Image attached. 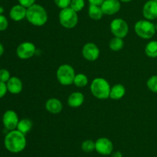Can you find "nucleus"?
I'll return each mask as SVG.
<instances>
[{
	"mask_svg": "<svg viewBox=\"0 0 157 157\" xmlns=\"http://www.w3.org/2000/svg\"><path fill=\"white\" fill-rule=\"evenodd\" d=\"M3 11H4V9H3V8H2V7H0V14L2 13Z\"/></svg>",
	"mask_w": 157,
	"mask_h": 157,
	"instance_id": "36",
	"label": "nucleus"
},
{
	"mask_svg": "<svg viewBox=\"0 0 157 157\" xmlns=\"http://www.w3.org/2000/svg\"><path fill=\"white\" fill-rule=\"evenodd\" d=\"M113 157H122V154L121 153V152L117 151L113 154Z\"/></svg>",
	"mask_w": 157,
	"mask_h": 157,
	"instance_id": "33",
	"label": "nucleus"
},
{
	"mask_svg": "<svg viewBox=\"0 0 157 157\" xmlns=\"http://www.w3.org/2000/svg\"><path fill=\"white\" fill-rule=\"evenodd\" d=\"M82 55L86 60L94 62L100 55V49L96 44L93 42L86 43L82 49Z\"/></svg>",
	"mask_w": 157,
	"mask_h": 157,
	"instance_id": "10",
	"label": "nucleus"
},
{
	"mask_svg": "<svg viewBox=\"0 0 157 157\" xmlns=\"http://www.w3.org/2000/svg\"><path fill=\"white\" fill-rule=\"evenodd\" d=\"M9 22L5 15L0 14V31H5L8 28Z\"/></svg>",
	"mask_w": 157,
	"mask_h": 157,
	"instance_id": "29",
	"label": "nucleus"
},
{
	"mask_svg": "<svg viewBox=\"0 0 157 157\" xmlns=\"http://www.w3.org/2000/svg\"><path fill=\"white\" fill-rule=\"evenodd\" d=\"M147 86L151 92L157 93V75H154L149 78Z\"/></svg>",
	"mask_w": 157,
	"mask_h": 157,
	"instance_id": "26",
	"label": "nucleus"
},
{
	"mask_svg": "<svg viewBox=\"0 0 157 157\" xmlns=\"http://www.w3.org/2000/svg\"><path fill=\"white\" fill-rule=\"evenodd\" d=\"M54 2H55V5H56L59 9H66V8L70 7L71 0H54Z\"/></svg>",
	"mask_w": 157,
	"mask_h": 157,
	"instance_id": "27",
	"label": "nucleus"
},
{
	"mask_svg": "<svg viewBox=\"0 0 157 157\" xmlns=\"http://www.w3.org/2000/svg\"><path fill=\"white\" fill-rule=\"evenodd\" d=\"M19 122L18 116L16 112L13 110H7L2 117V123L5 128L8 130L12 131L17 129V126Z\"/></svg>",
	"mask_w": 157,
	"mask_h": 157,
	"instance_id": "11",
	"label": "nucleus"
},
{
	"mask_svg": "<svg viewBox=\"0 0 157 157\" xmlns=\"http://www.w3.org/2000/svg\"><path fill=\"white\" fill-rule=\"evenodd\" d=\"M74 84L77 86V87H84L88 84V78H87V75H84L83 73L77 74L74 79Z\"/></svg>",
	"mask_w": 157,
	"mask_h": 157,
	"instance_id": "23",
	"label": "nucleus"
},
{
	"mask_svg": "<svg viewBox=\"0 0 157 157\" xmlns=\"http://www.w3.org/2000/svg\"><path fill=\"white\" fill-rule=\"evenodd\" d=\"M156 32H157V24L156 25Z\"/></svg>",
	"mask_w": 157,
	"mask_h": 157,
	"instance_id": "37",
	"label": "nucleus"
},
{
	"mask_svg": "<svg viewBox=\"0 0 157 157\" xmlns=\"http://www.w3.org/2000/svg\"><path fill=\"white\" fill-rule=\"evenodd\" d=\"M36 48L32 42H24L17 47L16 54L21 59H29L32 58L35 53Z\"/></svg>",
	"mask_w": 157,
	"mask_h": 157,
	"instance_id": "8",
	"label": "nucleus"
},
{
	"mask_svg": "<svg viewBox=\"0 0 157 157\" xmlns=\"http://www.w3.org/2000/svg\"><path fill=\"white\" fill-rule=\"evenodd\" d=\"M110 83L105 78L98 77L92 81L90 85V91L94 97L99 99H106L110 97Z\"/></svg>",
	"mask_w": 157,
	"mask_h": 157,
	"instance_id": "3",
	"label": "nucleus"
},
{
	"mask_svg": "<svg viewBox=\"0 0 157 157\" xmlns=\"http://www.w3.org/2000/svg\"><path fill=\"white\" fill-rule=\"evenodd\" d=\"M26 18L32 25L35 26H42L48 19L47 11L43 6L34 4L27 9Z\"/></svg>",
	"mask_w": 157,
	"mask_h": 157,
	"instance_id": "2",
	"label": "nucleus"
},
{
	"mask_svg": "<svg viewBox=\"0 0 157 157\" xmlns=\"http://www.w3.org/2000/svg\"><path fill=\"white\" fill-rule=\"evenodd\" d=\"M90 5H95V6H101L104 0H87Z\"/></svg>",
	"mask_w": 157,
	"mask_h": 157,
	"instance_id": "32",
	"label": "nucleus"
},
{
	"mask_svg": "<svg viewBox=\"0 0 157 157\" xmlns=\"http://www.w3.org/2000/svg\"><path fill=\"white\" fill-rule=\"evenodd\" d=\"M134 30L136 35L144 39L153 38L156 33V26L151 21L147 19L140 20L134 26Z\"/></svg>",
	"mask_w": 157,
	"mask_h": 157,
	"instance_id": "4",
	"label": "nucleus"
},
{
	"mask_svg": "<svg viewBox=\"0 0 157 157\" xmlns=\"http://www.w3.org/2000/svg\"><path fill=\"white\" fill-rule=\"evenodd\" d=\"M18 1L19 5H21V6H24L25 8L28 9V8L31 7L34 4H35V1L36 0H18Z\"/></svg>",
	"mask_w": 157,
	"mask_h": 157,
	"instance_id": "30",
	"label": "nucleus"
},
{
	"mask_svg": "<svg viewBox=\"0 0 157 157\" xmlns=\"http://www.w3.org/2000/svg\"><path fill=\"white\" fill-rule=\"evenodd\" d=\"M3 52H4V47H3L2 45L0 43V56H2V55Z\"/></svg>",
	"mask_w": 157,
	"mask_h": 157,
	"instance_id": "34",
	"label": "nucleus"
},
{
	"mask_svg": "<svg viewBox=\"0 0 157 157\" xmlns=\"http://www.w3.org/2000/svg\"><path fill=\"white\" fill-rule=\"evenodd\" d=\"M126 94V89L124 85L115 84L110 89V98L112 99L118 100L122 99Z\"/></svg>",
	"mask_w": 157,
	"mask_h": 157,
	"instance_id": "18",
	"label": "nucleus"
},
{
	"mask_svg": "<svg viewBox=\"0 0 157 157\" xmlns=\"http://www.w3.org/2000/svg\"><path fill=\"white\" fill-rule=\"evenodd\" d=\"M155 1H156V2H157V0H155Z\"/></svg>",
	"mask_w": 157,
	"mask_h": 157,
	"instance_id": "38",
	"label": "nucleus"
},
{
	"mask_svg": "<svg viewBox=\"0 0 157 157\" xmlns=\"http://www.w3.org/2000/svg\"><path fill=\"white\" fill-rule=\"evenodd\" d=\"M7 89L10 93L18 94L22 91V82L19 78L16 76H12L6 83Z\"/></svg>",
	"mask_w": 157,
	"mask_h": 157,
	"instance_id": "15",
	"label": "nucleus"
},
{
	"mask_svg": "<svg viewBox=\"0 0 157 157\" xmlns=\"http://www.w3.org/2000/svg\"><path fill=\"white\" fill-rule=\"evenodd\" d=\"M32 128V122L29 119H23L19 120L17 126V130L21 132L24 135L29 132Z\"/></svg>",
	"mask_w": 157,
	"mask_h": 157,
	"instance_id": "20",
	"label": "nucleus"
},
{
	"mask_svg": "<svg viewBox=\"0 0 157 157\" xmlns=\"http://www.w3.org/2000/svg\"><path fill=\"white\" fill-rule=\"evenodd\" d=\"M95 150L103 155H108L113 150V145L111 140L106 137H101L95 142Z\"/></svg>",
	"mask_w": 157,
	"mask_h": 157,
	"instance_id": "9",
	"label": "nucleus"
},
{
	"mask_svg": "<svg viewBox=\"0 0 157 157\" xmlns=\"http://www.w3.org/2000/svg\"><path fill=\"white\" fill-rule=\"evenodd\" d=\"M45 109L48 112L52 114H58L61 112L63 106L61 102L56 98H51L45 103Z\"/></svg>",
	"mask_w": 157,
	"mask_h": 157,
	"instance_id": "16",
	"label": "nucleus"
},
{
	"mask_svg": "<svg viewBox=\"0 0 157 157\" xmlns=\"http://www.w3.org/2000/svg\"><path fill=\"white\" fill-rule=\"evenodd\" d=\"M26 143L25 135L17 129L10 131L5 137V147L13 153H18L24 150Z\"/></svg>",
	"mask_w": 157,
	"mask_h": 157,
	"instance_id": "1",
	"label": "nucleus"
},
{
	"mask_svg": "<svg viewBox=\"0 0 157 157\" xmlns=\"http://www.w3.org/2000/svg\"><path fill=\"white\" fill-rule=\"evenodd\" d=\"M84 102V94L80 92H72L67 99V104L72 108H78L81 106Z\"/></svg>",
	"mask_w": 157,
	"mask_h": 157,
	"instance_id": "17",
	"label": "nucleus"
},
{
	"mask_svg": "<svg viewBox=\"0 0 157 157\" xmlns=\"http://www.w3.org/2000/svg\"><path fill=\"white\" fill-rule=\"evenodd\" d=\"M26 13H27V9L21 5H15L9 12V16L13 21L19 22L26 18Z\"/></svg>",
	"mask_w": 157,
	"mask_h": 157,
	"instance_id": "14",
	"label": "nucleus"
},
{
	"mask_svg": "<svg viewBox=\"0 0 157 157\" xmlns=\"http://www.w3.org/2000/svg\"><path fill=\"white\" fill-rule=\"evenodd\" d=\"M57 78L63 86H70L73 84L76 75L74 68L71 65L63 64L58 67L57 70Z\"/></svg>",
	"mask_w": 157,
	"mask_h": 157,
	"instance_id": "6",
	"label": "nucleus"
},
{
	"mask_svg": "<svg viewBox=\"0 0 157 157\" xmlns=\"http://www.w3.org/2000/svg\"><path fill=\"white\" fill-rule=\"evenodd\" d=\"M124 42L123 38H118V37H113L109 43V47L111 50L117 52V51L121 50L124 48Z\"/></svg>",
	"mask_w": 157,
	"mask_h": 157,
	"instance_id": "22",
	"label": "nucleus"
},
{
	"mask_svg": "<svg viewBox=\"0 0 157 157\" xmlns=\"http://www.w3.org/2000/svg\"><path fill=\"white\" fill-rule=\"evenodd\" d=\"M110 31L114 37L124 38L129 32V26L127 22L122 18H114L110 22Z\"/></svg>",
	"mask_w": 157,
	"mask_h": 157,
	"instance_id": "7",
	"label": "nucleus"
},
{
	"mask_svg": "<svg viewBox=\"0 0 157 157\" xmlns=\"http://www.w3.org/2000/svg\"><path fill=\"white\" fill-rule=\"evenodd\" d=\"M101 7L104 15H112L119 12L121 3L119 0H104Z\"/></svg>",
	"mask_w": 157,
	"mask_h": 157,
	"instance_id": "13",
	"label": "nucleus"
},
{
	"mask_svg": "<svg viewBox=\"0 0 157 157\" xmlns=\"http://www.w3.org/2000/svg\"><path fill=\"white\" fill-rule=\"evenodd\" d=\"M60 24L66 29H73L78 22V12L70 7L61 9L58 15Z\"/></svg>",
	"mask_w": 157,
	"mask_h": 157,
	"instance_id": "5",
	"label": "nucleus"
},
{
	"mask_svg": "<svg viewBox=\"0 0 157 157\" xmlns=\"http://www.w3.org/2000/svg\"><path fill=\"white\" fill-rule=\"evenodd\" d=\"M121 2H124V3H127V2H131L132 0H119Z\"/></svg>",
	"mask_w": 157,
	"mask_h": 157,
	"instance_id": "35",
	"label": "nucleus"
},
{
	"mask_svg": "<svg viewBox=\"0 0 157 157\" xmlns=\"http://www.w3.org/2000/svg\"><path fill=\"white\" fill-rule=\"evenodd\" d=\"M85 6V2L84 0H71L70 5L71 9H73L76 12H81Z\"/></svg>",
	"mask_w": 157,
	"mask_h": 157,
	"instance_id": "24",
	"label": "nucleus"
},
{
	"mask_svg": "<svg viewBox=\"0 0 157 157\" xmlns=\"http://www.w3.org/2000/svg\"><path fill=\"white\" fill-rule=\"evenodd\" d=\"M11 78L10 73H9V70L6 69H0V82L2 83H7Z\"/></svg>",
	"mask_w": 157,
	"mask_h": 157,
	"instance_id": "28",
	"label": "nucleus"
},
{
	"mask_svg": "<svg viewBox=\"0 0 157 157\" xmlns=\"http://www.w3.org/2000/svg\"><path fill=\"white\" fill-rule=\"evenodd\" d=\"M143 15L147 20H155L157 18V2L149 0L143 7Z\"/></svg>",
	"mask_w": 157,
	"mask_h": 157,
	"instance_id": "12",
	"label": "nucleus"
},
{
	"mask_svg": "<svg viewBox=\"0 0 157 157\" xmlns=\"http://www.w3.org/2000/svg\"><path fill=\"white\" fill-rule=\"evenodd\" d=\"M7 92H8V89H7V86H6V83H2V82H0V99L4 97Z\"/></svg>",
	"mask_w": 157,
	"mask_h": 157,
	"instance_id": "31",
	"label": "nucleus"
},
{
	"mask_svg": "<svg viewBox=\"0 0 157 157\" xmlns=\"http://www.w3.org/2000/svg\"><path fill=\"white\" fill-rule=\"evenodd\" d=\"M81 149L85 152H91L95 150V142L90 139H87L84 141L81 144Z\"/></svg>",
	"mask_w": 157,
	"mask_h": 157,
	"instance_id": "25",
	"label": "nucleus"
},
{
	"mask_svg": "<svg viewBox=\"0 0 157 157\" xmlns=\"http://www.w3.org/2000/svg\"><path fill=\"white\" fill-rule=\"evenodd\" d=\"M145 53L150 58H157V41L149 42L145 47Z\"/></svg>",
	"mask_w": 157,
	"mask_h": 157,
	"instance_id": "21",
	"label": "nucleus"
},
{
	"mask_svg": "<svg viewBox=\"0 0 157 157\" xmlns=\"http://www.w3.org/2000/svg\"><path fill=\"white\" fill-rule=\"evenodd\" d=\"M101 6H95V5H90L88 8V15L91 19L100 20L102 18L104 15Z\"/></svg>",
	"mask_w": 157,
	"mask_h": 157,
	"instance_id": "19",
	"label": "nucleus"
}]
</instances>
